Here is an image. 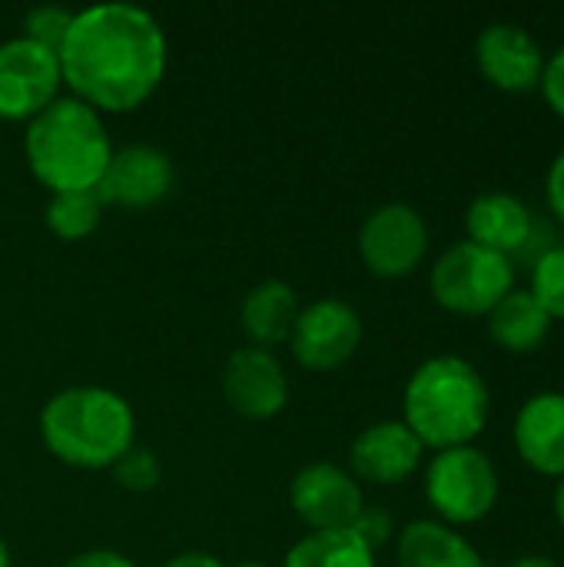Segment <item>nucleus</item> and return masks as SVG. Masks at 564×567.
Here are the masks:
<instances>
[{
  "label": "nucleus",
  "instance_id": "nucleus-1",
  "mask_svg": "<svg viewBox=\"0 0 564 567\" xmlns=\"http://www.w3.org/2000/svg\"><path fill=\"white\" fill-rule=\"evenodd\" d=\"M57 60L76 100L96 113H130L163 83L170 47L150 10L136 3H93L73 13Z\"/></svg>",
  "mask_w": 564,
  "mask_h": 567
},
{
  "label": "nucleus",
  "instance_id": "nucleus-2",
  "mask_svg": "<svg viewBox=\"0 0 564 567\" xmlns=\"http://www.w3.org/2000/svg\"><path fill=\"white\" fill-rule=\"evenodd\" d=\"M489 412V382L459 355L425 359L402 392V422L425 449L435 452L472 445L482 435Z\"/></svg>",
  "mask_w": 564,
  "mask_h": 567
},
{
  "label": "nucleus",
  "instance_id": "nucleus-3",
  "mask_svg": "<svg viewBox=\"0 0 564 567\" xmlns=\"http://www.w3.org/2000/svg\"><path fill=\"white\" fill-rule=\"evenodd\" d=\"M23 156L30 173L53 193H96L113 146L103 116L76 96H57L27 123Z\"/></svg>",
  "mask_w": 564,
  "mask_h": 567
},
{
  "label": "nucleus",
  "instance_id": "nucleus-4",
  "mask_svg": "<svg viewBox=\"0 0 564 567\" xmlns=\"http://www.w3.org/2000/svg\"><path fill=\"white\" fill-rule=\"evenodd\" d=\"M40 439L63 465L113 468L136 445V415L113 389L70 385L40 409Z\"/></svg>",
  "mask_w": 564,
  "mask_h": 567
},
{
  "label": "nucleus",
  "instance_id": "nucleus-5",
  "mask_svg": "<svg viewBox=\"0 0 564 567\" xmlns=\"http://www.w3.org/2000/svg\"><path fill=\"white\" fill-rule=\"evenodd\" d=\"M429 289L445 312L489 316L515 289V262L465 239L435 259Z\"/></svg>",
  "mask_w": 564,
  "mask_h": 567
},
{
  "label": "nucleus",
  "instance_id": "nucleus-6",
  "mask_svg": "<svg viewBox=\"0 0 564 567\" xmlns=\"http://www.w3.org/2000/svg\"><path fill=\"white\" fill-rule=\"evenodd\" d=\"M425 498L435 508V522L459 528L489 518L499 505V472L475 445L435 452L425 472Z\"/></svg>",
  "mask_w": 564,
  "mask_h": 567
},
{
  "label": "nucleus",
  "instance_id": "nucleus-7",
  "mask_svg": "<svg viewBox=\"0 0 564 567\" xmlns=\"http://www.w3.org/2000/svg\"><path fill=\"white\" fill-rule=\"evenodd\" d=\"M429 252V226L409 203L376 206L359 229V256L379 279H402L422 266Z\"/></svg>",
  "mask_w": 564,
  "mask_h": 567
},
{
  "label": "nucleus",
  "instance_id": "nucleus-8",
  "mask_svg": "<svg viewBox=\"0 0 564 567\" xmlns=\"http://www.w3.org/2000/svg\"><path fill=\"white\" fill-rule=\"evenodd\" d=\"M60 60L53 50L13 37L0 43V120L30 123L60 96Z\"/></svg>",
  "mask_w": 564,
  "mask_h": 567
},
{
  "label": "nucleus",
  "instance_id": "nucleus-9",
  "mask_svg": "<svg viewBox=\"0 0 564 567\" xmlns=\"http://www.w3.org/2000/svg\"><path fill=\"white\" fill-rule=\"evenodd\" d=\"M362 346V319L342 299H316L299 309L289 336L293 359L309 372L342 369Z\"/></svg>",
  "mask_w": 564,
  "mask_h": 567
},
{
  "label": "nucleus",
  "instance_id": "nucleus-10",
  "mask_svg": "<svg viewBox=\"0 0 564 567\" xmlns=\"http://www.w3.org/2000/svg\"><path fill=\"white\" fill-rule=\"evenodd\" d=\"M293 512L312 532H342L352 528L362 515V485L352 472L332 462H312L296 472L289 488Z\"/></svg>",
  "mask_w": 564,
  "mask_h": 567
},
{
  "label": "nucleus",
  "instance_id": "nucleus-11",
  "mask_svg": "<svg viewBox=\"0 0 564 567\" xmlns=\"http://www.w3.org/2000/svg\"><path fill=\"white\" fill-rule=\"evenodd\" d=\"M223 395L236 415L263 422L286 409L289 379L283 362L269 349L243 346L223 365Z\"/></svg>",
  "mask_w": 564,
  "mask_h": 567
},
{
  "label": "nucleus",
  "instance_id": "nucleus-12",
  "mask_svg": "<svg viewBox=\"0 0 564 567\" xmlns=\"http://www.w3.org/2000/svg\"><path fill=\"white\" fill-rule=\"evenodd\" d=\"M475 63L482 76L502 93H532L542 86L545 50L542 43L519 23H492L479 33Z\"/></svg>",
  "mask_w": 564,
  "mask_h": 567
},
{
  "label": "nucleus",
  "instance_id": "nucleus-13",
  "mask_svg": "<svg viewBox=\"0 0 564 567\" xmlns=\"http://www.w3.org/2000/svg\"><path fill=\"white\" fill-rule=\"evenodd\" d=\"M173 179H176L173 159L160 146L130 143L123 150H113L110 166L96 186V196L113 206L146 209L166 199V193L173 189Z\"/></svg>",
  "mask_w": 564,
  "mask_h": 567
},
{
  "label": "nucleus",
  "instance_id": "nucleus-14",
  "mask_svg": "<svg viewBox=\"0 0 564 567\" xmlns=\"http://www.w3.org/2000/svg\"><path fill=\"white\" fill-rule=\"evenodd\" d=\"M425 445L412 435V429L402 419H386L369 429H362L349 449V465L356 482L369 485H399L416 475L422 465Z\"/></svg>",
  "mask_w": 564,
  "mask_h": 567
},
{
  "label": "nucleus",
  "instance_id": "nucleus-15",
  "mask_svg": "<svg viewBox=\"0 0 564 567\" xmlns=\"http://www.w3.org/2000/svg\"><path fill=\"white\" fill-rule=\"evenodd\" d=\"M465 229H469V243L502 252L515 262V256H522L532 243L535 216L519 196L492 189V193H479L469 203Z\"/></svg>",
  "mask_w": 564,
  "mask_h": 567
},
{
  "label": "nucleus",
  "instance_id": "nucleus-16",
  "mask_svg": "<svg viewBox=\"0 0 564 567\" xmlns=\"http://www.w3.org/2000/svg\"><path fill=\"white\" fill-rule=\"evenodd\" d=\"M515 449L522 462L548 478L564 475V392H539L515 415Z\"/></svg>",
  "mask_w": 564,
  "mask_h": 567
},
{
  "label": "nucleus",
  "instance_id": "nucleus-17",
  "mask_svg": "<svg viewBox=\"0 0 564 567\" xmlns=\"http://www.w3.org/2000/svg\"><path fill=\"white\" fill-rule=\"evenodd\" d=\"M399 567H485L475 545L442 522H412L396 545Z\"/></svg>",
  "mask_w": 564,
  "mask_h": 567
},
{
  "label": "nucleus",
  "instance_id": "nucleus-18",
  "mask_svg": "<svg viewBox=\"0 0 564 567\" xmlns=\"http://www.w3.org/2000/svg\"><path fill=\"white\" fill-rule=\"evenodd\" d=\"M299 296L289 282L283 279H263L259 286H253L243 299L239 309V322L246 329V336L253 339V346L269 349L279 342H289L293 326L299 319Z\"/></svg>",
  "mask_w": 564,
  "mask_h": 567
},
{
  "label": "nucleus",
  "instance_id": "nucleus-19",
  "mask_svg": "<svg viewBox=\"0 0 564 567\" xmlns=\"http://www.w3.org/2000/svg\"><path fill=\"white\" fill-rule=\"evenodd\" d=\"M489 336L499 349L512 355H529L535 352L548 332H552V316L539 306V299L529 289H512L489 316Z\"/></svg>",
  "mask_w": 564,
  "mask_h": 567
},
{
  "label": "nucleus",
  "instance_id": "nucleus-20",
  "mask_svg": "<svg viewBox=\"0 0 564 567\" xmlns=\"http://www.w3.org/2000/svg\"><path fill=\"white\" fill-rule=\"evenodd\" d=\"M283 567H376V551L352 532H309L286 555Z\"/></svg>",
  "mask_w": 564,
  "mask_h": 567
},
{
  "label": "nucleus",
  "instance_id": "nucleus-21",
  "mask_svg": "<svg viewBox=\"0 0 564 567\" xmlns=\"http://www.w3.org/2000/svg\"><path fill=\"white\" fill-rule=\"evenodd\" d=\"M100 216H103V199L96 193H53L43 209L47 229L66 243L86 239L100 226Z\"/></svg>",
  "mask_w": 564,
  "mask_h": 567
},
{
  "label": "nucleus",
  "instance_id": "nucleus-22",
  "mask_svg": "<svg viewBox=\"0 0 564 567\" xmlns=\"http://www.w3.org/2000/svg\"><path fill=\"white\" fill-rule=\"evenodd\" d=\"M539 306L555 319L564 322V243L548 246L535 262H532V289H529Z\"/></svg>",
  "mask_w": 564,
  "mask_h": 567
},
{
  "label": "nucleus",
  "instance_id": "nucleus-23",
  "mask_svg": "<svg viewBox=\"0 0 564 567\" xmlns=\"http://www.w3.org/2000/svg\"><path fill=\"white\" fill-rule=\"evenodd\" d=\"M73 23V10L66 7H57V3H47V7H33L27 17H23V37L60 53L63 40H66V30Z\"/></svg>",
  "mask_w": 564,
  "mask_h": 567
},
{
  "label": "nucleus",
  "instance_id": "nucleus-24",
  "mask_svg": "<svg viewBox=\"0 0 564 567\" xmlns=\"http://www.w3.org/2000/svg\"><path fill=\"white\" fill-rule=\"evenodd\" d=\"M113 475L123 488L130 492H153L163 478V468H160V458L150 452V449H140L133 445L116 465H113Z\"/></svg>",
  "mask_w": 564,
  "mask_h": 567
},
{
  "label": "nucleus",
  "instance_id": "nucleus-25",
  "mask_svg": "<svg viewBox=\"0 0 564 567\" xmlns=\"http://www.w3.org/2000/svg\"><path fill=\"white\" fill-rule=\"evenodd\" d=\"M548 100V106L564 120V43L548 56L545 73H542V86H539Z\"/></svg>",
  "mask_w": 564,
  "mask_h": 567
},
{
  "label": "nucleus",
  "instance_id": "nucleus-26",
  "mask_svg": "<svg viewBox=\"0 0 564 567\" xmlns=\"http://www.w3.org/2000/svg\"><path fill=\"white\" fill-rule=\"evenodd\" d=\"M352 532L376 551L379 545L389 542V535H392V518H389L386 512H379V508H362V515L356 518Z\"/></svg>",
  "mask_w": 564,
  "mask_h": 567
},
{
  "label": "nucleus",
  "instance_id": "nucleus-27",
  "mask_svg": "<svg viewBox=\"0 0 564 567\" xmlns=\"http://www.w3.org/2000/svg\"><path fill=\"white\" fill-rule=\"evenodd\" d=\"M545 193H548V209L564 226V150L552 159L548 176H545Z\"/></svg>",
  "mask_w": 564,
  "mask_h": 567
},
{
  "label": "nucleus",
  "instance_id": "nucleus-28",
  "mask_svg": "<svg viewBox=\"0 0 564 567\" xmlns=\"http://www.w3.org/2000/svg\"><path fill=\"white\" fill-rule=\"evenodd\" d=\"M63 567H136L126 555L120 551H110V548H90V551H80L73 555Z\"/></svg>",
  "mask_w": 564,
  "mask_h": 567
},
{
  "label": "nucleus",
  "instance_id": "nucleus-29",
  "mask_svg": "<svg viewBox=\"0 0 564 567\" xmlns=\"http://www.w3.org/2000/svg\"><path fill=\"white\" fill-rule=\"evenodd\" d=\"M163 567H226L219 558L206 555V551H183V555H173Z\"/></svg>",
  "mask_w": 564,
  "mask_h": 567
},
{
  "label": "nucleus",
  "instance_id": "nucleus-30",
  "mask_svg": "<svg viewBox=\"0 0 564 567\" xmlns=\"http://www.w3.org/2000/svg\"><path fill=\"white\" fill-rule=\"evenodd\" d=\"M505 567H558L548 555H522V558H515V561H509Z\"/></svg>",
  "mask_w": 564,
  "mask_h": 567
},
{
  "label": "nucleus",
  "instance_id": "nucleus-31",
  "mask_svg": "<svg viewBox=\"0 0 564 567\" xmlns=\"http://www.w3.org/2000/svg\"><path fill=\"white\" fill-rule=\"evenodd\" d=\"M555 518H558V525L564 528V475L558 478V485H555Z\"/></svg>",
  "mask_w": 564,
  "mask_h": 567
},
{
  "label": "nucleus",
  "instance_id": "nucleus-32",
  "mask_svg": "<svg viewBox=\"0 0 564 567\" xmlns=\"http://www.w3.org/2000/svg\"><path fill=\"white\" fill-rule=\"evenodd\" d=\"M0 567H10V548H7L3 538H0Z\"/></svg>",
  "mask_w": 564,
  "mask_h": 567
},
{
  "label": "nucleus",
  "instance_id": "nucleus-33",
  "mask_svg": "<svg viewBox=\"0 0 564 567\" xmlns=\"http://www.w3.org/2000/svg\"><path fill=\"white\" fill-rule=\"evenodd\" d=\"M239 567H266V565H259V561H246V565H239Z\"/></svg>",
  "mask_w": 564,
  "mask_h": 567
}]
</instances>
